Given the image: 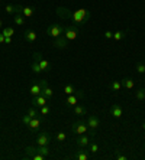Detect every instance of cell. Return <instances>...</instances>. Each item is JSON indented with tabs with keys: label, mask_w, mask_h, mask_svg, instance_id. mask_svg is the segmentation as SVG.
Wrapping results in <instances>:
<instances>
[{
	"label": "cell",
	"mask_w": 145,
	"mask_h": 160,
	"mask_svg": "<svg viewBox=\"0 0 145 160\" xmlns=\"http://www.w3.org/2000/svg\"><path fill=\"white\" fill-rule=\"evenodd\" d=\"M64 33V26L62 25H58V23H54L50 28H46V35H50L51 38H58Z\"/></svg>",
	"instance_id": "obj_3"
},
{
	"label": "cell",
	"mask_w": 145,
	"mask_h": 160,
	"mask_svg": "<svg viewBox=\"0 0 145 160\" xmlns=\"http://www.w3.org/2000/svg\"><path fill=\"white\" fill-rule=\"evenodd\" d=\"M42 95L44 97H46V98H51L54 95V91H52V88H51L50 85H45V87H42Z\"/></svg>",
	"instance_id": "obj_20"
},
{
	"label": "cell",
	"mask_w": 145,
	"mask_h": 160,
	"mask_svg": "<svg viewBox=\"0 0 145 160\" xmlns=\"http://www.w3.org/2000/svg\"><path fill=\"white\" fill-rule=\"evenodd\" d=\"M50 111H51V108H50V105H48V104H46V105H44V107H41V108H39V114H41L42 117L48 116V114H50Z\"/></svg>",
	"instance_id": "obj_26"
},
{
	"label": "cell",
	"mask_w": 145,
	"mask_h": 160,
	"mask_svg": "<svg viewBox=\"0 0 145 160\" xmlns=\"http://www.w3.org/2000/svg\"><path fill=\"white\" fill-rule=\"evenodd\" d=\"M42 87H44V84H42V79L41 81H36L32 84L31 89H29V92L32 94V97H35V95H39V94L42 92Z\"/></svg>",
	"instance_id": "obj_12"
},
{
	"label": "cell",
	"mask_w": 145,
	"mask_h": 160,
	"mask_svg": "<svg viewBox=\"0 0 145 160\" xmlns=\"http://www.w3.org/2000/svg\"><path fill=\"white\" fill-rule=\"evenodd\" d=\"M72 157L77 160H89V153L86 150H77V153L72 154Z\"/></svg>",
	"instance_id": "obj_18"
},
{
	"label": "cell",
	"mask_w": 145,
	"mask_h": 160,
	"mask_svg": "<svg viewBox=\"0 0 145 160\" xmlns=\"http://www.w3.org/2000/svg\"><path fill=\"white\" fill-rule=\"evenodd\" d=\"M34 61H36V62H38V65H39V68H41L42 72H50L51 71V63L48 62L46 59H44V58H42V53L35 52L34 53Z\"/></svg>",
	"instance_id": "obj_2"
},
{
	"label": "cell",
	"mask_w": 145,
	"mask_h": 160,
	"mask_svg": "<svg viewBox=\"0 0 145 160\" xmlns=\"http://www.w3.org/2000/svg\"><path fill=\"white\" fill-rule=\"evenodd\" d=\"M31 68H32V72H34V74H41V68H39V65H38V62H36V61H34V62H32V65H31Z\"/></svg>",
	"instance_id": "obj_33"
},
{
	"label": "cell",
	"mask_w": 145,
	"mask_h": 160,
	"mask_svg": "<svg viewBox=\"0 0 145 160\" xmlns=\"http://www.w3.org/2000/svg\"><path fill=\"white\" fill-rule=\"evenodd\" d=\"M86 123H87V127L90 128V130H92L93 134H94V131L97 130V128H99V126H100L99 118H97V117H94V116H90V117H89Z\"/></svg>",
	"instance_id": "obj_10"
},
{
	"label": "cell",
	"mask_w": 145,
	"mask_h": 160,
	"mask_svg": "<svg viewBox=\"0 0 145 160\" xmlns=\"http://www.w3.org/2000/svg\"><path fill=\"white\" fill-rule=\"evenodd\" d=\"M65 138H67V134H65L64 131H60V133L57 134V140H58V142H64Z\"/></svg>",
	"instance_id": "obj_35"
},
{
	"label": "cell",
	"mask_w": 145,
	"mask_h": 160,
	"mask_svg": "<svg viewBox=\"0 0 145 160\" xmlns=\"http://www.w3.org/2000/svg\"><path fill=\"white\" fill-rule=\"evenodd\" d=\"M109 114H110L112 117H115V118H121L123 114V110L119 104H112L110 108H109Z\"/></svg>",
	"instance_id": "obj_11"
},
{
	"label": "cell",
	"mask_w": 145,
	"mask_h": 160,
	"mask_svg": "<svg viewBox=\"0 0 145 160\" xmlns=\"http://www.w3.org/2000/svg\"><path fill=\"white\" fill-rule=\"evenodd\" d=\"M121 88H122V82L121 81H112V84H110L112 91H119Z\"/></svg>",
	"instance_id": "obj_29"
},
{
	"label": "cell",
	"mask_w": 145,
	"mask_h": 160,
	"mask_svg": "<svg viewBox=\"0 0 145 160\" xmlns=\"http://www.w3.org/2000/svg\"><path fill=\"white\" fill-rule=\"evenodd\" d=\"M67 16V18H70L74 22V25H83V23H86L90 19V12L86 10V9H78V10H76L74 13H68V15H64Z\"/></svg>",
	"instance_id": "obj_1"
},
{
	"label": "cell",
	"mask_w": 145,
	"mask_h": 160,
	"mask_svg": "<svg viewBox=\"0 0 145 160\" xmlns=\"http://www.w3.org/2000/svg\"><path fill=\"white\" fill-rule=\"evenodd\" d=\"M2 28H3V22H2V20H0V29H2Z\"/></svg>",
	"instance_id": "obj_42"
},
{
	"label": "cell",
	"mask_w": 145,
	"mask_h": 160,
	"mask_svg": "<svg viewBox=\"0 0 145 160\" xmlns=\"http://www.w3.org/2000/svg\"><path fill=\"white\" fill-rule=\"evenodd\" d=\"M77 89L74 88V85L72 84H67V85H64V92L67 94V95H71V94H74Z\"/></svg>",
	"instance_id": "obj_24"
},
{
	"label": "cell",
	"mask_w": 145,
	"mask_h": 160,
	"mask_svg": "<svg viewBox=\"0 0 145 160\" xmlns=\"http://www.w3.org/2000/svg\"><path fill=\"white\" fill-rule=\"evenodd\" d=\"M74 114L76 116H86L87 114V108L81 104H76L74 105Z\"/></svg>",
	"instance_id": "obj_17"
},
{
	"label": "cell",
	"mask_w": 145,
	"mask_h": 160,
	"mask_svg": "<svg viewBox=\"0 0 145 160\" xmlns=\"http://www.w3.org/2000/svg\"><path fill=\"white\" fill-rule=\"evenodd\" d=\"M64 35L68 41H74L77 38V35H78V26L77 25H67V26H64Z\"/></svg>",
	"instance_id": "obj_4"
},
{
	"label": "cell",
	"mask_w": 145,
	"mask_h": 160,
	"mask_svg": "<svg viewBox=\"0 0 145 160\" xmlns=\"http://www.w3.org/2000/svg\"><path fill=\"white\" fill-rule=\"evenodd\" d=\"M76 142H77V144H78V147L86 149V147H89L90 142H92V137H90V136H87V134H80Z\"/></svg>",
	"instance_id": "obj_9"
},
{
	"label": "cell",
	"mask_w": 145,
	"mask_h": 160,
	"mask_svg": "<svg viewBox=\"0 0 145 160\" xmlns=\"http://www.w3.org/2000/svg\"><path fill=\"white\" fill-rule=\"evenodd\" d=\"M2 33H3L4 36H13V35H15V29L10 26H6V28H3V32H2Z\"/></svg>",
	"instance_id": "obj_27"
},
{
	"label": "cell",
	"mask_w": 145,
	"mask_h": 160,
	"mask_svg": "<svg viewBox=\"0 0 145 160\" xmlns=\"http://www.w3.org/2000/svg\"><path fill=\"white\" fill-rule=\"evenodd\" d=\"M23 38H25V41L26 42H35L38 39V35L35 33L34 30H25V33H23Z\"/></svg>",
	"instance_id": "obj_16"
},
{
	"label": "cell",
	"mask_w": 145,
	"mask_h": 160,
	"mask_svg": "<svg viewBox=\"0 0 145 160\" xmlns=\"http://www.w3.org/2000/svg\"><path fill=\"white\" fill-rule=\"evenodd\" d=\"M89 130V127H87V123H84V121H76V123L71 126V131L72 134H86Z\"/></svg>",
	"instance_id": "obj_6"
},
{
	"label": "cell",
	"mask_w": 145,
	"mask_h": 160,
	"mask_svg": "<svg viewBox=\"0 0 145 160\" xmlns=\"http://www.w3.org/2000/svg\"><path fill=\"white\" fill-rule=\"evenodd\" d=\"M81 98H84V92H81V91H76V92L71 94V95H67L65 104H67V107H74L76 104H78V101H80Z\"/></svg>",
	"instance_id": "obj_5"
},
{
	"label": "cell",
	"mask_w": 145,
	"mask_h": 160,
	"mask_svg": "<svg viewBox=\"0 0 145 160\" xmlns=\"http://www.w3.org/2000/svg\"><path fill=\"white\" fill-rule=\"evenodd\" d=\"M31 120H32V117H31V116H28V114H26V116H23V117H22V123H23V124H26V126H28V124L31 123Z\"/></svg>",
	"instance_id": "obj_36"
},
{
	"label": "cell",
	"mask_w": 145,
	"mask_h": 160,
	"mask_svg": "<svg viewBox=\"0 0 145 160\" xmlns=\"http://www.w3.org/2000/svg\"><path fill=\"white\" fill-rule=\"evenodd\" d=\"M89 150L92 153H97L99 152V146H97V143H92L90 142V144H89Z\"/></svg>",
	"instance_id": "obj_34"
},
{
	"label": "cell",
	"mask_w": 145,
	"mask_h": 160,
	"mask_svg": "<svg viewBox=\"0 0 145 160\" xmlns=\"http://www.w3.org/2000/svg\"><path fill=\"white\" fill-rule=\"evenodd\" d=\"M25 18H31V16H34L35 13V9L34 8H22V12H20Z\"/></svg>",
	"instance_id": "obj_23"
},
{
	"label": "cell",
	"mask_w": 145,
	"mask_h": 160,
	"mask_svg": "<svg viewBox=\"0 0 145 160\" xmlns=\"http://www.w3.org/2000/svg\"><path fill=\"white\" fill-rule=\"evenodd\" d=\"M122 87H125L126 89H132L135 87V82L132 78H123L122 79Z\"/></svg>",
	"instance_id": "obj_19"
},
{
	"label": "cell",
	"mask_w": 145,
	"mask_h": 160,
	"mask_svg": "<svg viewBox=\"0 0 145 160\" xmlns=\"http://www.w3.org/2000/svg\"><path fill=\"white\" fill-rule=\"evenodd\" d=\"M25 16L22 15V13H15V23L18 25V26H22L23 23H25Z\"/></svg>",
	"instance_id": "obj_22"
},
{
	"label": "cell",
	"mask_w": 145,
	"mask_h": 160,
	"mask_svg": "<svg viewBox=\"0 0 145 160\" xmlns=\"http://www.w3.org/2000/svg\"><path fill=\"white\" fill-rule=\"evenodd\" d=\"M126 33L125 32H122V30H118V32H115L113 33V39L115 41H122V39H125Z\"/></svg>",
	"instance_id": "obj_25"
},
{
	"label": "cell",
	"mask_w": 145,
	"mask_h": 160,
	"mask_svg": "<svg viewBox=\"0 0 145 160\" xmlns=\"http://www.w3.org/2000/svg\"><path fill=\"white\" fill-rule=\"evenodd\" d=\"M36 153H39V154H42V156H50V149H48V146H38L36 147Z\"/></svg>",
	"instance_id": "obj_21"
},
{
	"label": "cell",
	"mask_w": 145,
	"mask_h": 160,
	"mask_svg": "<svg viewBox=\"0 0 145 160\" xmlns=\"http://www.w3.org/2000/svg\"><path fill=\"white\" fill-rule=\"evenodd\" d=\"M39 126H41V118H39V117H34V118L31 120V123L28 124V127H29L31 131H38Z\"/></svg>",
	"instance_id": "obj_15"
},
{
	"label": "cell",
	"mask_w": 145,
	"mask_h": 160,
	"mask_svg": "<svg viewBox=\"0 0 145 160\" xmlns=\"http://www.w3.org/2000/svg\"><path fill=\"white\" fill-rule=\"evenodd\" d=\"M135 97H137V100H139V101L145 100V89H144V88L138 89L137 92H135Z\"/></svg>",
	"instance_id": "obj_30"
},
{
	"label": "cell",
	"mask_w": 145,
	"mask_h": 160,
	"mask_svg": "<svg viewBox=\"0 0 145 160\" xmlns=\"http://www.w3.org/2000/svg\"><path fill=\"white\" fill-rule=\"evenodd\" d=\"M4 38L6 36H4L3 33H0V43H4Z\"/></svg>",
	"instance_id": "obj_41"
},
{
	"label": "cell",
	"mask_w": 145,
	"mask_h": 160,
	"mask_svg": "<svg viewBox=\"0 0 145 160\" xmlns=\"http://www.w3.org/2000/svg\"><path fill=\"white\" fill-rule=\"evenodd\" d=\"M36 144L38 146H48L50 144V136L46 133H39L36 138Z\"/></svg>",
	"instance_id": "obj_13"
},
{
	"label": "cell",
	"mask_w": 145,
	"mask_h": 160,
	"mask_svg": "<svg viewBox=\"0 0 145 160\" xmlns=\"http://www.w3.org/2000/svg\"><path fill=\"white\" fill-rule=\"evenodd\" d=\"M28 116H31L32 118H34V117H38V116H41V114L38 112V108L32 105V107L29 108V110H28Z\"/></svg>",
	"instance_id": "obj_28"
},
{
	"label": "cell",
	"mask_w": 145,
	"mask_h": 160,
	"mask_svg": "<svg viewBox=\"0 0 145 160\" xmlns=\"http://www.w3.org/2000/svg\"><path fill=\"white\" fill-rule=\"evenodd\" d=\"M35 153H36V147H34V146L26 147V159H28V157H32Z\"/></svg>",
	"instance_id": "obj_32"
},
{
	"label": "cell",
	"mask_w": 145,
	"mask_h": 160,
	"mask_svg": "<svg viewBox=\"0 0 145 160\" xmlns=\"http://www.w3.org/2000/svg\"><path fill=\"white\" fill-rule=\"evenodd\" d=\"M4 12H6L8 15L20 13V12H22V6H19V4H8V6L4 8Z\"/></svg>",
	"instance_id": "obj_14"
},
{
	"label": "cell",
	"mask_w": 145,
	"mask_h": 160,
	"mask_svg": "<svg viewBox=\"0 0 145 160\" xmlns=\"http://www.w3.org/2000/svg\"><path fill=\"white\" fill-rule=\"evenodd\" d=\"M116 159H118V160H126L128 157H126V156H122V154H118V156H116Z\"/></svg>",
	"instance_id": "obj_40"
},
{
	"label": "cell",
	"mask_w": 145,
	"mask_h": 160,
	"mask_svg": "<svg viewBox=\"0 0 145 160\" xmlns=\"http://www.w3.org/2000/svg\"><path fill=\"white\" fill-rule=\"evenodd\" d=\"M142 128H144V131H145V123H144V124H142Z\"/></svg>",
	"instance_id": "obj_43"
},
{
	"label": "cell",
	"mask_w": 145,
	"mask_h": 160,
	"mask_svg": "<svg viewBox=\"0 0 145 160\" xmlns=\"http://www.w3.org/2000/svg\"><path fill=\"white\" fill-rule=\"evenodd\" d=\"M54 46L57 49H67L68 48V39H67L64 35L55 38V39H54Z\"/></svg>",
	"instance_id": "obj_7"
},
{
	"label": "cell",
	"mask_w": 145,
	"mask_h": 160,
	"mask_svg": "<svg viewBox=\"0 0 145 160\" xmlns=\"http://www.w3.org/2000/svg\"><path fill=\"white\" fill-rule=\"evenodd\" d=\"M135 69H137L138 74H145V63L144 62H138L137 67H135Z\"/></svg>",
	"instance_id": "obj_31"
},
{
	"label": "cell",
	"mask_w": 145,
	"mask_h": 160,
	"mask_svg": "<svg viewBox=\"0 0 145 160\" xmlns=\"http://www.w3.org/2000/svg\"><path fill=\"white\" fill-rule=\"evenodd\" d=\"M46 104H48V98L44 97L42 94L35 95V97L32 98V105L36 107V108H41V107H44V105H46Z\"/></svg>",
	"instance_id": "obj_8"
},
{
	"label": "cell",
	"mask_w": 145,
	"mask_h": 160,
	"mask_svg": "<svg viewBox=\"0 0 145 160\" xmlns=\"http://www.w3.org/2000/svg\"><path fill=\"white\" fill-rule=\"evenodd\" d=\"M4 43H6V45H10L12 43V36H6V38H4Z\"/></svg>",
	"instance_id": "obj_39"
},
{
	"label": "cell",
	"mask_w": 145,
	"mask_h": 160,
	"mask_svg": "<svg viewBox=\"0 0 145 160\" xmlns=\"http://www.w3.org/2000/svg\"><path fill=\"white\" fill-rule=\"evenodd\" d=\"M31 159H34V160H44V159H45V156H42V154H39V153H35Z\"/></svg>",
	"instance_id": "obj_37"
},
{
	"label": "cell",
	"mask_w": 145,
	"mask_h": 160,
	"mask_svg": "<svg viewBox=\"0 0 145 160\" xmlns=\"http://www.w3.org/2000/svg\"><path fill=\"white\" fill-rule=\"evenodd\" d=\"M105 38H106V39H113V33H112L110 30H106V32H105Z\"/></svg>",
	"instance_id": "obj_38"
}]
</instances>
